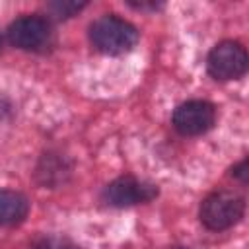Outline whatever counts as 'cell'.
<instances>
[{
	"instance_id": "1",
	"label": "cell",
	"mask_w": 249,
	"mask_h": 249,
	"mask_svg": "<svg viewBox=\"0 0 249 249\" xmlns=\"http://www.w3.org/2000/svg\"><path fill=\"white\" fill-rule=\"evenodd\" d=\"M89 41L103 54H123L136 45L138 31L117 16H101L89 27Z\"/></svg>"
},
{
	"instance_id": "6",
	"label": "cell",
	"mask_w": 249,
	"mask_h": 249,
	"mask_svg": "<svg viewBox=\"0 0 249 249\" xmlns=\"http://www.w3.org/2000/svg\"><path fill=\"white\" fill-rule=\"evenodd\" d=\"M103 196L111 206H132V204H142L156 198L158 187L152 183L140 181L136 177L124 175L109 183Z\"/></svg>"
},
{
	"instance_id": "2",
	"label": "cell",
	"mask_w": 249,
	"mask_h": 249,
	"mask_svg": "<svg viewBox=\"0 0 249 249\" xmlns=\"http://www.w3.org/2000/svg\"><path fill=\"white\" fill-rule=\"evenodd\" d=\"M245 212V200L241 195L233 193V191H214L210 193L202 204H200V222L214 231L220 230H228L231 226H235Z\"/></svg>"
},
{
	"instance_id": "5",
	"label": "cell",
	"mask_w": 249,
	"mask_h": 249,
	"mask_svg": "<svg viewBox=\"0 0 249 249\" xmlns=\"http://www.w3.org/2000/svg\"><path fill=\"white\" fill-rule=\"evenodd\" d=\"M8 39L21 51H39L51 41V25L45 18L23 16L8 27Z\"/></svg>"
},
{
	"instance_id": "8",
	"label": "cell",
	"mask_w": 249,
	"mask_h": 249,
	"mask_svg": "<svg viewBox=\"0 0 249 249\" xmlns=\"http://www.w3.org/2000/svg\"><path fill=\"white\" fill-rule=\"evenodd\" d=\"M33 249H78V247L66 237H45L39 243H35Z\"/></svg>"
},
{
	"instance_id": "7",
	"label": "cell",
	"mask_w": 249,
	"mask_h": 249,
	"mask_svg": "<svg viewBox=\"0 0 249 249\" xmlns=\"http://www.w3.org/2000/svg\"><path fill=\"white\" fill-rule=\"evenodd\" d=\"M29 212V200L25 195L10 189L0 191V226L2 228H12L21 224L27 218Z\"/></svg>"
},
{
	"instance_id": "4",
	"label": "cell",
	"mask_w": 249,
	"mask_h": 249,
	"mask_svg": "<svg viewBox=\"0 0 249 249\" xmlns=\"http://www.w3.org/2000/svg\"><path fill=\"white\" fill-rule=\"evenodd\" d=\"M216 123V109L212 103L193 99L181 103L173 113V126L183 136H198L210 130Z\"/></svg>"
},
{
	"instance_id": "9",
	"label": "cell",
	"mask_w": 249,
	"mask_h": 249,
	"mask_svg": "<svg viewBox=\"0 0 249 249\" xmlns=\"http://www.w3.org/2000/svg\"><path fill=\"white\" fill-rule=\"evenodd\" d=\"M80 8H84V4H76V2H54V4H51V10L58 18H70Z\"/></svg>"
},
{
	"instance_id": "11",
	"label": "cell",
	"mask_w": 249,
	"mask_h": 249,
	"mask_svg": "<svg viewBox=\"0 0 249 249\" xmlns=\"http://www.w3.org/2000/svg\"><path fill=\"white\" fill-rule=\"evenodd\" d=\"M0 47H2V39H0Z\"/></svg>"
},
{
	"instance_id": "10",
	"label": "cell",
	"mask_w": 249,
	"mask_h": 249,
	"mask_svg": "<svg viewBox=\"0 0 249 249\" xmlns=\"http://www.w3.org/2000/svg\"><path fill=\"white\" fill-rule=\"evenodd\" d=\"M233 175H235L237 179H241V183H247V179H249V161H247V160L239 161V163L233 167Z\"/></svg>"
},
{
	"instance_id": "3",
	"label": "cell",
	"mask_w": 249,
	"mask_h": 249,
	"mask_svg": "<svg viewBox=\"0 0 249 249\" xmlns=\"http://www.w3.org/2000/svg\"><path fill=\"white\" fill-rule=\"evenodd\" d=\"M206 66L214 80H237L247 70V53L237 41H222L210 51Z\"/></svg>"
}]
</instances>
